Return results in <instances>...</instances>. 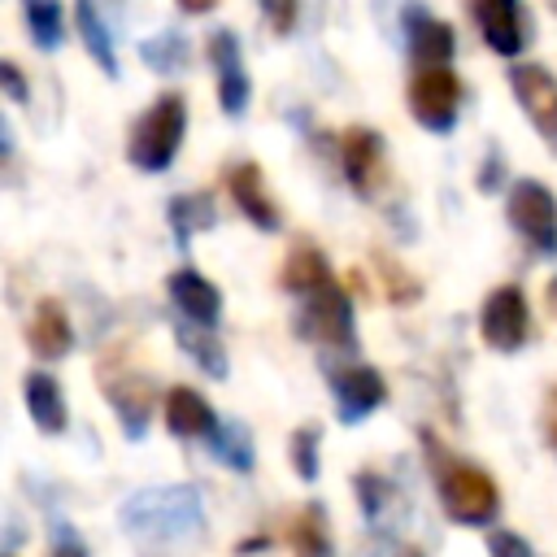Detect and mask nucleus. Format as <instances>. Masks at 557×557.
Instances as JSON below:
<instances>
[{
  "label": "nucleus",
  "instance_id": "nucleus-29",
  "mask_svg": "<svg viewBox=\"0 0 557 557\" xmlns=\"http://www.w3.org/2000/svg\"><path fill=\"white\" fill-rule=\"evenodd\" d=\"M187 44L178 39V35H161V39H152V44H144V61L152 65V70H161V74H174V70H183L187 65Z\"/></svg>",
  "mask_w": 557,
  "mask_h": 557
},
{
  "label": "nucleus",
  "instance_id": "nucleus-13",
  "mask_svg": "<svg viewBox=\"0 0 557 557\" xmlns=\"http://www.w3.org/2000/svg\"><path fill=\"white\" fill-rule=\"evenodd\" d=\"M226 187H231V200L239 205V213H244L257 231H278V209H274V200H270V191H265V178H261V170H257L252 161L231 165Z\"/></svg>",
  "mask_w": 557,
  "mask_h": 557
},
{
  "label": "nucleus",
  "instance_id": "nucleus-30",
  "mask_svg": "<svg viewBox=\"0 0 557 557\" xmlns=\"http://www.w3.org/2000/svg\"><path fill=\"white\" fill-rule=\"evenodd\" d=\"M357 492H361V509H366L370 518H383V509H387V500H392V487H387L379 474H361V479H357Z\"/></svg>",
  "mask_w": 557,
  "mask_h": 557
},
{
  "label": "nucleus",
  "instance_id": "nucleus-27",
  "mask_svg": "<svg viewBox=\"0 0 557 557\" xmlns=\"http://www.w3.org/2000/svg\"><path fill=\"white\" fill-rule=\"evenodd\" d=\"M374 265H379V274H383V283H387V300H396V305H409V300H418L422 296V283L418 278H409L405 270H400V261L396 257H374Z\"/></svg>",
  "mask_w": 557,
  "mask_h": 557
},
{
  "label": "nucleus",
  "instance_id": "nucleus-3",
  "mask_svg": "<svg viewBox=\"0 0 557 557\" xmlns=\"http://www.w3.org/2000/svg\"><path fill=\"white\" fill-rule=\"evenodd\" d=\"M435 487H440L444 513L461 527H483L500 509V487L492 483V474L461 461V457H440L435 461Z\"/></svg>",
  "mask_w": 557,
  "mask_h": 557
},
{
  "label": "nucleus",
  "instance_id": "nucleus-33",
  "mask_svg": "<svg viewBox=\"0 0 557 557\" xmlns=\"http://www.w3.org/2000/svg\"><path fill=\"white\" fill-rule=\"evenodd\" d=\"M52 557H87V548H83L74 527H57L52 531Z\"/></svg>",
  "mask_w": 557,
  "mask_h": 557
},
{
  "label": "nucleus",
  "instance_id": "nucleus-9",
  "mask_svg": "<svg viewBox=\"0 0 557 557\" xmlns=\"http://www.w3.org/2000/svg\"><path fill=\"white\" fill-rule=\"evenodd\" d=\"M209 61L218 70V104H222V113L239 117L248 109V96H252L248 70H244V57H239V39L231 30H218L209 39Z\"/></svg>",
  "mask_w": 557,
  "mask_h": 557
},
{
  "label": "nucleus",
  "instance_id": "nucleus-35",
  "mask_svg": "<svg viewBox=\"0 0 557 557\" xmlns=\"http://www.w3.org/2000/svg\"><path fill=\"white\" fill-rule=\"evenodd\" d=\"M0 83H4V96H9V100H17V104L26 100V78H22V70H17L13 61L0 65Z\"/></svg>",
  "mask_w": 557,
  "mask_h": 557
},
{
  "label": "nucleus",
  "instance_id": "nucleus-16",
  "mask_svg": "<svg viewBox=\"0 0 557 557\" xmlns=\"http://www.w3.org/2000/svg\"><path fill=\"white\" fill-rule=\"evenodd\" d=\"M165 426L174 435H183V440H196V435L209 440L213 426H218V418H213L209 400L196 387H174V392H165Z\"/></svg>",
  "mask_w": 557,
  "mask_h": 557
},
{
  "label": "nucleus",
  "instance_id": "nucleus-15",
  "mask_svg": "<svg viewBox=\"0 0 557 557\" xmlns=\"http://www.w3.org/2000/svg\"><path fill=\"white\" fill-rule=\"evenodd\" d=\"M109 400H113V413H117L126 440H139L148 431V418H152V383L139 379V374L113 379L109 383Z\"/></svg>",
  "mask_w": 557,
  "mask_h": 557
},
{
  "label": "nucleus",
  "instance_id": "nucleus-4",
  "mask_svg": "<svg viewBox=\"0 0 557 557\" xmlns=\"http://www.w3.org/2000/svg\"><path fill=\"white\" fill-rule=\"evenodd\" d=\"M405 100H409V113H413V122H418V126H426V131L444 135V131H453V126H457L461 83H457V74H453V70H444V65H426V70H418V74L409 78Z\"/></svg>",
  "mask_w": 557,
  "mask_h": 557
},
{
  "label": "nucleus",
  "instance_id": "nucleus-24",
  "mask_svg": "<svg viewBox=\"0 0 557 557\" xmlns=\"http://www.w3.org/2000/svg\"><path fill=\"white\" fill-rule=\"evenodd\" d=\"M209 444H213V453H218L235 474H248L252 461H257V457H252V440H248V431H244L239 422H226V426L218 422L213 435H209Z\"/></svg>",
  "mask_w": 557,
  "mask_h": 557
},
{
  "label": "nucleus",
  "instance_id": "nucleus-34",
  "mask_svg": "<svg viewBox=\"0 0 557 557\" xmlns=\"http://www.w3.org/2000/svg\"><path fill=\"white\" fill-rule=\"evenodd\" d=\"M540 426H544V440H548V448L557 453V383L548 387V396H544V413H540Z\"/></svg>",
  "mask_w": 557,
  "mask_h": 557
},
{
  "label": "nucleus",
  "instance_id": "nucleus-25",
  "mask_svg": "<svg viewBox=\"0 0 557 557\" xmlns=\"http://www.w3.org/2000/svg\"><path fill=\"white\" fill-rule=\"evenodd\" d=\"M287 540H292V553H296V557H335V553H331V535H326V518H322L318 509H305V513L292 522Z\"/></svg>",
  "mask_w": 557,
  "mask_h": 557
},
{
  "label": "nucleus",
  "instance_id": "nucleus-18",
  "mask_svg": "<svg viewBox=\"0 0 557 557\" xmlns=\"http://www.w3.org/2000/svg\"><path fill=\"white\" fill-rule=\"evenodd\" d=\"M405 17H409V52H413L422 65H440V61L453 57L457 35H453L448 22H440V17L422 13V9H409Z\"/></svg>",
  "mask_w": 557,
  "mask_h": 557
},
{
  "label": "nucleus",
  "instance_id": "nucleus-1",
  "mask_svg": "<svg viewBox=\"0 0 557 557\" xmlns=\"http://www.w3.org/2000/svg\"><path fill=\"white\" fill-rule=\"evenodd\" d=\"M122 527L131 535L144 540H187L200 535L205 527V509H200V492L178 483V487H144L122 505Z\"/></svg>",
  "mask_w": 557,
  "mask_h": 557
},
{
  "label": "nucleus",
  "instance_id": "nucleus-6",
  "mask_svg": "<svg viewBox=\"0 0 557 557\" xmlns=\"http://www.w3.org/2000/svg\"><path fill=\"white\" fill-rule=\"evenodd\" d=\"M509 222L535 252H557V200L540 178H522L509 187Z\"/></svg>",
  "mask_w": 557,
  "mask_h": 557
},
{
  "label": "nucleus",
  "instance_id": "nucleus-21",
  "mask_svg": "<svg viewBox=\"0 0 557 557\" xmlns=\"http://www.w3.org/2000/svg\"><path fill=\"white\" fill-rule=\"evenodd\" d=\"M74 26H78V35H83V44H87L91 61H96L104 74H117L113 35H109V26H104V17H100L96 0H74Z\"/></svg>",
  "mask_w": 557,
  "mask_h": 557
},
{
  "label": "nucleus",
  "instance_id": "nucleus-36",
  "mask_svg": "<svg viewBox=\"0 0 557 557\" xmlns=\"http://www.w3.org/2000/svg\"><path fill=\"white\" fill-rule=\"evenodd\" d=\"M213 4H218V0H178V9H183V13H209Z\"/></svg>",
  "mask_w": 557,
  "mask_h": 557
},
{
  "label": "nucleus",
  "instance_id": "nucleus-19",
  "mask_svg": "<svg viewBox=\"0 0 557 557\" xmlns=\"http://www.w3.org/2000/svg\"><path fill=\"white\" fill-rule=\"evenodd\" d=\"M26 409H30L39 431H48V435L65 431V396H61V383L52 374H44V370L26 374Z\"/></svg>",
  "mask_w": 557,
  "mask_h": 557
},
{
  "label": "nucleus",
  "instance_id": "nucleus-23",
  "mask_svg": "<svg viewBox=\"0 0 557 557\" xmlns=\"http://www.w3.org/2000/svg\"><path fill=\"white\" fill-rule=\"evenodd\" d=\"M174 331H178V344L196 357V366H200L205 374L226 379V348L218 344L213 331H200V326H191V322H183V326H174Z\"/></svg>",
  "mask_w": 557,
  "mask_h": 557
},
{
  "label": "nucleus",
  "instance_id": "nucleus-26",
  "mask_svg": "<svg viewBox=\"0 0 557 557\" xmlns=\"http://www.w3.org/2000/svg\"><path fill=\"white\" fill-rule=\"evenodd\" d=\"M170 222H174L178 244H187L191 231L213 222V200L209 196H178V200H170Z\"/></svg>",
  "mask_w": 557,
  "mask_h": 557
},
{
  "label": "nucleus",
  "instance_id": "nucleus-22",
  "mask_svg": "<svg viewBox=\"0 0 557 557\" xmlns=\"http://www.w3.org/2000/svg\"><path fill=\"white\" fill-rule=\"evenodd\" d=\"M22 13H26V30H30L35 48L52 52L65 39V9H61V0H22Z\"/></svg>",
  "mask_w": 557,
  "mask_h": 557
},
{
  "label": "nucleus",
  "instance_id": "nucleus-2",
  "mask_svg": "<svg viewBox=\"0 0 557 557\" xmlns=\"http://www.w3.org/2000/svg\"><path fill=\"white\" fill-rule=\"evenodd\" d=\"M183 131H187V100L178 91H165L157 96L131 126V139H126V157L135 170H165L183 144Z\"/></svg>",
  "mask_w": 557,
  "mask_h": 557
},
{
  "label": "nucleus",
  "instance_id": "nucleus-37",
  "mask_svg": "<svg viewBox=\"0 0 557 557\" xmlns=\"http://www.w3.org/2000/svg\"><path fill=\"white\" fill-rule=\"evenodd\" d=\"M548 300H553V309H557V278L548 283Z\"/></svg>",
  "mask_w": 557,
  "mask_h": 557
},
{
  "label": "nucleus",
  "instance_id": "nucleus-11",
  "mask_svg": "<svg viewBox=\"0 0 557 557\" xmlns=\"http://www.w3.org/2000/svg\"><path fill=\"white\" fill-rule=\"evenodd\" d=\"M470 17L496 57L522 52V4L518 0H470Z\"/></svg>",
  "mask_w": 557,
  "mask_h": 557
},
{
  "label": "nucleus",
  "instance_id": "nucleus-38",
  "mask_svg": "<svg viewBox=\"0 0 557 557\" xmlns=\"http://www.w3.org/2000/svg\"><path fill=\"white\" fill-rule=\"evenodd\" d=\"M553 9H557V0H553Z\"/></svg>",
  "mask_w": 557,
  "mask_h": 557
},
{
  "label": "nucleus",
  "instance_id": "nucleus-12",
  "mask_svg": "<svg viewBox=\"0 0 557 557\" xmlns=\"http://www.w3.org/2000/svg\"><path fill=\"white\" fill-rule=\"evenodd\" d=\"M339 161H344V174L357 187V196H374V183L383 170V139L366 126H348L339 139Z\"/></svg>",
  "mask_w": 557,
  "mask_h": 557
},
{
  "label": "nucleus",
  "instance_id": "nucleus-32",
  "mask_svg": "<svg viewBox=\"0 0 557 557\" xmlns=\"http://www.w3.org/2000/svg\"><path fill=\"white\" fill-rule=\"evenodd\" d=\"M261 13L274 35H287L296 26V0H261Z\"/></svg>",
  "mask_w": 557,
  "mask_h": 557
},
{
  "label": "nucleus",
  "instance_id": "nucleus-5",
  "mask_svg": "<svg viewBox=\"0 0 557 557\" xmlns=\"http://www.w3.org/2000/svg\"><path fill=\"white\" fill-rule=\"evenodd\" d=\"M296 331L305 339H318V344H331V348H348L352 344V300L348 292L331 278L322 287H313L296 313Z\"/></svg>",
  "mask_w": 557,
  "mask_h": 557
},
{
  "label": "nucleus",
  "instance_id": "nucleus-17",
  "mask_svg": "<svg viewBox=\"0 0 557 557\" xmlns=\"http://www.w3.org/2000/svg\"><path fill=\"white\" fill-rule=\"evenodd\" d=\"M26 344L44 357V361H57L70 352L74 344V331H70V318L57 300H39L35 305V318H30V331H26Z\"/></svg>",
  "mask_w": 557,
  "mask_h": 557
},
{
  "label": "nucleus",
  "instance_id": "nucleus-14",
  "mask_svg": "<svg viewBox=\"0 0 557 557\" xmlns=\"http://www.w3.org/2000/svg\"><path fill=\"white\" fill-rule=\"evenodd\" d=\"M170 300L191 318V322H200V326H213L218 322V313H222V292L205 278V274H196V270H178V274H170Z\"/></svg>",
  "mask_w": 557,
  "mask_h": 557
},
{
  "label": "nucleus",
  "instance_id": "nucleus-10",
  "mask_svg": "<svg viewBox=\"0 0 557 557\" xmlns=\"http://www.w3.org/2000/svg\"><path fill=\"white\" fill-rule=\"evenodd\" d=\"M331 383H335V418L339 422H361L387 400V387L374 366H344Z\"/></svg>",
  "mask_w": 557,
  "mask_h": 557
},
{
  "label": "nucleus",
  "instance_id": "nucleus-20",
  "mask_svg": "<svg viewBox=\"0 0 557 557\" xmlns=\"http://www.w3.org/2000/svg\"><path fill=\"white\" fill-rule=\"evenodd\" d=\"M283 287L287 292H296V296H309L313 287H322V283H331V265H326V257H322V248L318 244H292V252H287V261H283Z\"/></svg>",
  "mask_w": 557,
  "mask_h": 557
},
{
  "label": "nucleus",
  "instance_id": "nucleus-28",
  "mask_svg": "<svg viewBox=\"0 0 557 557\" xmlns=\"http://www.w3.org/2000/svg\"><path fill=\"white\" fill-rule=\"evenodd\" d=\"M318 444H322V431H318V426H300V431L292 435V466H296V474H300L305 483L318 479Z\"/></svg>",
  "mask_w": 557,
  "mask_h": 557
},
{
  "label": "nucleus",
  "instance_id": "nucleus-7",
  "mask_svg": "<svg viewBox=\"0 0 557 557\" xmlns=\"http://www.w3.org/2000/svg\"><path fill=\"white\" fill-rule=\"evenodd\" d=\"M479 335L496 352H518L527 344V335H531V309H527L522 287L505 283V287L487 292V300L479 309Z\"/></svg>",
  "mask_w": 557,
  "mask_h": 557
},
{
  "label": "nucleus",
  "instance_id": "nucleus-8",
  "mask_svg": "<svg viewBox=\"0 0 557 557\" xmlns=\"http://www.w3.org/2000/svg\"><path fill=\"white\" fill-rule=\"evenodd\" d=\"M509 87H513V100L522 104V113L531 117V126L540 131V139L548 148H557V78H553V70L522 61L509 70Z\"/></svg>",
  "mask_w": 557,
  "mask_h": 557
},
{
  "label": "nucleus",
  "instance_id": "nucleus-31",
  "mask_svg": "<svg viewBox=\"0 0 557 557\" xmlns=\"http://www.w3.org/2000/svg\"><path fill=\"white\" fill-rule=\"evenodd\" d=\"M487 553H492V557H535L531 544H527L522 535H513V531H492V535H487Z\"/></svg>",
  "mask_w": 557,
  "mask_h": 557
}]
</instances>
